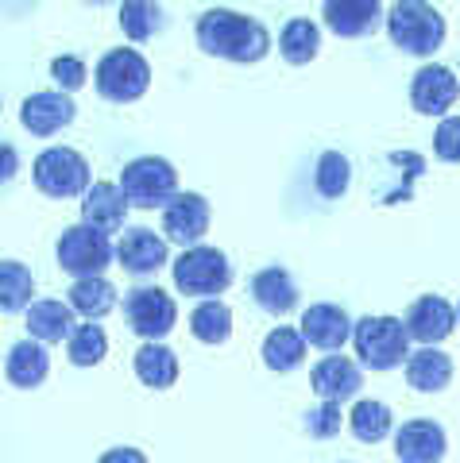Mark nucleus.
Segmentation results:
<instances>
[{"label":"nucleus","mask_w":460,"mask_h":463,"mask_svg":"<svg viewBox=\"0 0 460 463\" xmlns=\"http://www.w3.org/2000/svg\"><path fill=\"white\" fill-rule=\"evenodd\" d=\"M383 16V8L376 0H329L325 5V24L329 32L340 35V39H360L371 35L376 24Z\"/></svg>","instance_id":"obj_19"},{"label":"nucleus","mask_w":460,"mask_h":463,"mask_svg":"<svg viewBox=\"0 0 460 463\" xmlns=\"http://www.w3.org/2000/svg\"><path fill=\"white\" fill-rule=\"evenodd\" d=\"M349 178H352V166L349 158H344L340 151H325L318 158V170H313V182H318V194L337 201L344 190H349Z\"/></svg>","instance_id":"obj_33"},{"label":"nucleus","mask_w":460,"mask_h":463,"mask_svg":"<svg viewBox=\"0 0 460 463\" xmlns=\"http://www.w3.org/2000/svg\"><path fill=\"white\" fill-rule=\"evenodd\" d=\"M407 383L422 394H437L453 383V359L437 352V347H422V352H410L407 359Z\"/></svg>","instance_id":"obj_22"},{"label":"nucleus","mask_w":460,"mask_h":463,"mask_svg":"<svg viewBox=\"0 0 460 463\" xmlns=\"http://www.w3.org/2000/svg\"><path fill=\"white\" fill-rule=\"evenodd\" d=\"M395 456H398V463H441V456H445V429L437 421H426V417L398 425Z\"/></svg>","instance_id":"obj_15"},{"label":"nucleus","mask_w":460,"mask_h":463,"mask_svg":"<svg viewBox=\"0 0 460 463\" xmlns=\"http://www.w3.org/2000/svg\"><path fill=\"white\" fill-rule=\"evenodd\" d=\"M70 309L81 313L85 321H97V317L117 309V286L105 279H78L70 286Z\"/></svg>","instance_id":"obj_25"},{"label":"nucleus","mask_w":460,"mask_h":463,"mask_svg":"<svg viewBox=\"0 0 460 463\" xmlns=\"http://www.w3.org/2000/svg\"><path fill=\"white\" fill-rule=\"evenodd\" d=\"M190 332L201 344H225L233 336V309H228L221 298L201 301V306L190 313Z\"/></svg>","instance_id":"obj_28"},{"label":"nucleus","mask_w":460,"mask_h":463,"mask_svg":"<svg viewBox=\"0 0 460 463\" xmlns=\"http://www.w3.org/2000/svg\"><path fill=\"white\" fill-rule=\"evenodd\" d=\"M456 325H460V306H456Z\"/></svg>","instance_id":"obj_39"},{"label":"nucleus","mask_w":460,"mask_h":463,"mask_svg":"<svg viewBox=\"0 0 460 463\" xmlns=\"http://www.w3.org/2000/svg\"><path fill=\"white\" fill-rule=\"evenodd\" d=\"M136 374H139V383L151 386V390L175 386V379H178V355L170 352L167 344H143L136 352Z\"/></svg>","instance_id":"obj_24"},{"label":"nucleus","mask_w":460,"mask_h":463,"mask_svg":"<svg viewBox=\"0 0 460 463\" xmlns=\"http://www.w3.org/2000/svg\"><path fill=\"white\" fill-rule=\"evenodd\" d=\"M16 170H20V155H16V147H8V143H0V185L16 178Z\"/></svg>","instance_id":"obj_37"},{"label":"nucleus","mask_w":460,"mask_h":463,"mask_svg":"<svg viewBox=\"0 0 460 463\" xmlns=\"http://www.w3.org/2000/svg\"><path fill=\"white\" fill-rule=\"evenodd\" d=\"M460 93V81L449 66H422L410 81V105L418 109L422 116H445L453 109V100Z\"/></svg>","instance_id":"obj_12"},{"label":"nucleus","mask_w":460,"mask_h":463,"mask_svg":"<svg viewBox=\"0 0 460 463\" xmlns=\"http://www.w3.org/2000/svg\"><path fill=\"white\" fill-rule=\"evenodd\" d=\"M120 190L128 197V205L136 209H167L170 201H175L178 194V174L175 166L167 163V158L159 155H143L136 158V163H128L124 174H120Z\"/></svg>","instance_id":"obj_4"},{"label":"nucleus","mask_w":460,"mask_h":463,"mask_svg":"<svg viewBox=\"0 0 460 463\" xmlns=\"http://www.w3.org/2000/svg\"><path fill=\"white\" fill-rule=\"evenodd\" d=\"M349 425H352V437L360 444H379L395 425L391 405H383L376 398H360L352 405V413H349Z\"/></svg>","instance_id":"obj_26"},{"label":"nucleus","mask_w":460,"mask_h":463,"mask_svg":"<svg viewBox=\"0 0 460 463\" xmlns=\"http://www.w3.org/2000/svg\"><path fill=\"white\" fill-rule=\"evenodd\" d=\"M51 78L59 81L62 93H74V90H81V85H85V62H81V58H74V54L54 58V62H51Z\"/></svg>","instance_id":"obj_36"},{"label":"nucleus","mask_w":460,"mask_h":463,"mask_svg":"<svg viewBox=\"0 0 460 463\" xmlns=\"http://www.w3.org/2000/svg\"><path fill=\"white\" fill-rule=\"evenodd\" d=\"M124 317H128V325H132L136 336H143L148 344H159L167 332L175 328L178 306H175V298H170V294H163V289L139 286V289H128Z\"/></svg>","instance_id":"obj_9"},{"label":"nucleus","mask_w":460,"mask_h":463,"mask_svg":"<svg viewBox=\"0 0 460 463\" xmlns=\"http://www.w3.org/2000/svg\"><path fill=\"white\" fill-rule=\"evenodd\" d=\"M163 232L170 243H178L186 251L197 248L201 236L209 232V201L201 194H178L163 209Z\"/></svg>","instance_id":"obj_10"},{"label":"nucleus","mask_w":460,"mask_h":463,"mask_svg":"<svg viewBox=\"0 0 460 463\" xmlns=\"http://www.w3.org/2000/svg\"><path fill=\"white\" fill-rule=\"evenodd\" d=\"M32 270L16 259H0V309L5 313H20L27 309V301H32Z\"/></svg>","instance_id":"obj_30"},{"label":"nucleus","mask_w":460,"mask_h":463,"mask_svg":"<svg viewBox=\"0 0 460 463\" xmlns=\"http://www.w3.org/2000/svg\"><path fill=\"white\" fill-rule=\"evenodd\" d=\"M109 352V336L101 325H78L74 336L66 340V355L74 367H97Z\"/></svg>","instance_id":"obj_31"},{"label":"nucleus","mask_w":460,"mask_h":463,"mask_svg":"<svg viewBox=\"0 0 460 463\" xmlns=\"http://www.w3.org/2000/svg\"><path fill=\"white\" fill-rule=\"evenodd\" d=\"M8 383L12 386H20V390H32L39 386L43 379H47V371H51V355H47V347H43L39 340H20L16 347L8 352Z\"/></svg>","instance_id":"obj_23"},{"label":"nucleus","mask_w":460,"mask_h":463,"mask_svg":"<svg viewBox=\"0 0 460 463\" xmlns=\"http://www.w3.org/2000/svg\"><path fill=\"white\" fill-rule=\"evenodd\" d=\"M228 282H233V267H228L225 251L197 243V248L178 255V263H175V286L182 289V294L213 301L217 294H225Z\"/></svg>","instance_id":"obj_6"},{"label":"nucleus","mask_w":460,"mask_h":463,"mask_svg":"<svg viewBox=\"0 0 460 463\" xmlns=\"http://www.w3.org/2000/svg\"><path fill=\"white\" fill-rule=\"evenodd\" d=\"M310 386L321 402H344L360 390V367L349 355H325L318 367L310 371Z\"/></svg>","instance_id":"obj_17"},{"label":"nucleus","mask_w":460,"mask_h":463,"mask_svg":"<svg viewBox=\"0 0 460 463\" xmlns=\"http://www.w3.org/2000/svg\"><path fill=\"white\" fill-rule=\"evenodd\" d=\"M74 100H70L66 93L59 90H43V93H32L24 100V109H20V124L27 128L32 136H54V132H62V128L74 120Z\"/></svg>","instance_id":"obj_14"},{"label":"nucleus","mask_w":460,"mask_h":463,"mask_svg":"<svg viewBox=\"0 0 460 463\" xmlns=\"http://www.w3.org/2000/svg\"><path fill=\"white\" fill-rule=\"evenodd\" d=\"M352 344H356V355H360V364L368 371H391V367L410 359L407 325L395 321V317H364V321H356Z\"/></svg>","instance_id":"obj_2"},{"label":"nucleus","mask_w":460,"mask_h":463,"mask_svg":"<svg viewBox=\"0 0 460 463\" xmlns=\"http://www.w3.org/2000/svg\"><path fill=\"white\" fill-rule=\"evenodd\" d=\"M93 81H97V93L105 97V100L128 105V100H136V97L148 93V85H151V66H148V58H143L139 51L117 47V51H109V54L97 62Z\"/></svg>","instance_id":"obj_5"},{"label":"nucleus","mask_w":460,"mask_h":463,"mask_svg":"<svg viewBox=\"0 0 460 463\" xmlns=\"http://www.w3.org/2000/svg\"><path fill=\"white\" fill-rule=\"evenodd\" d=\"M112 259H117V248L109 243L105 232H97L90 224H74L59 236V267L66 274H74V282L101 279V270H105Z\"/></svg>","instance_id":"obj_7"},{"label":"nucleus","mask_w":460,"mask_h":463,"mask_svg":"<svg viewBox=\"0 0 460 463\" xmlns=\"http://www.w3.org/2000/svg\"><path fill=\"white\" fill-rule=\"evenodd\" d=\"M302 359H306V340H302V332L298 328H275V332H267V340H264V364L271 371H294Z\"/></svg>","instance_id":"obj_29"},{"label":"nucleus","mask_w":460,"mask_h":463,"mask_svg":"<svg viewBox=\"0 0 460 463\" xmlns=\"http://www.w3.org/2000/svg\"><path fill=\"white\" fill-rule=\"evenodd\" d=\"M117 263L128 274H155L167 263V240H159L151 228L124 232L120 243H117Z\"/></svg>","instance_id":"obj_18"},{"label":"nucleus","mask_w":460,"mask_h":463,"mask_svg":"<svg viewBox=\"0 0 460 463\" xmlns=\"http://www.w3.org/2000/svg\"><path fill=\"white\" fill-rule=\"evenodd\" d=\"M387 32H391V43L398 51L429 58L445 43V20L437 8L422 5V0H402L387 12Z\"/></svg>","instance_id":"obj_3"},{"label":"nucleus","mask_w":460,"mask_h":463,"mask_svg":"<svg viewBox=\"0 0 460 463\" xmlns=\"http://www.w3.org/2000/svg\"><path fill=\"white\" fill-rule=\"evenodd\" d=\"M197 47L228 62H260L271 51V35L252 16H240L233 8H209L197 20Z\"/></svg>","instance_id":"obj_1"},{"label":"nucleus","mask_w":460,"mask_h":463,"mask_svg":"<svg viewBox=\"0 0 460 463\" xmlns=\"http://www.w3.org/2000/svg\"><path fill=\"white\" fill-rule=\"evenodd\" d=\"M128 216V197L117 182H93L85 190V201H81V224H90L97 232H117Z\"/></svg>","instance_id":"obj_16"},{"label":"nucleus","mask_w":460,"mask_h":463,"mask_svg":"<svg viewBox=\"0 0 460 463\" xmlns=\"http://www.w3.org/2000/svg\"><path fill=\"white\" fill-rule=\"evenodd\" d=\"M302 340L321 347V352H340L344 340H352V321L340 306H329V301H318L302 313Z\"/></svg>","instance_id":"obj_13"},{"label":"nucleus","mask_w":460,"mask_h":463,"mask_svg":"<svg viewBox=\"0 0 460 463\" xmlns=\"http://www.w3.org/2000/svg\"><path fill=\"white\" fill-rule=\"evenodd\" d=\"M252 298H255V306H260L264 313L283 317V313H291L298 306V286L283 267H264L252 279Z\"/></svg>","instance_id":"obj_21"},{"label":"nucleus","mask_w":460,"mask_h":463,"mask_svg":"<svg viewBox=\"0 0 460 463\" xmlns=\"http://www.w3.org/2000/svg\"><path fill=\"white\" fill-rule=\"evenodd\" d=\"M120 27H124V35L136 43L151 39L163 27V8L143 5V0H128V5H120Z\"/></svg>","instance_id":"obj_32"},{"label":"nucleus","mask_w":460,"mask_h":463,"mask_svg":"<svg viewBox=\"0 0 460 463\" xmlns=\"http://www.w3.org/2000/svg\"><path fill=\"white\" fill-rule=\"evenodd\" d=\"M32 178L47 197H78L90 190V163L74 147H47L32 163Z\"/></svg>","instance_id":"obj_8"},{"label":"nucleus","mask_w":460,"mask_h":463,"mask_svg":"<svg viewBox=\"0 0 460 463\" xmlns=\"http://www.w3.org/2000/svg\"><path fill=\"white\" fill-rule=\"evenodd\" d=\"M340 421H344L340 405L337 402H321L318 410L306 413V432L313 440H329V437H337V432H340Z\"/></svg>","instance_id":"obj_34"},{"label":"nucleus","mask_w":460,"mask_h":463,"mask_svg":"<svg viewBox=\"0 0 460 463\" xmlns=\"http://www.w3.org/2000/svg\"><path fill=\"white\" fill-rule=\"evenodd\" d=\"M97 463H148V459H143L139 448H109Z\"/></svg>","instance_id":"obj_38"},{"label":"nucleus","mask_w":460,"mask_h":463,"mask_svg":"<svg viewBox=\"0 0 460 463\" xmlns=\"http://www.w3.org/2000/svg\"><path fill=\"white\" fill-rule=\"evenodd\" d=\"M434 151L441 163H460V116H445L434 132Z\"/></svg>","instance_id":"obj_35"},{"label":"nucleus","mask_w":460,"mask_h":463,"mask_svg":"<svg viewBox=\"0 0 460 463\" xmlns=\"http://www.w3.org/2000/svg\"><path fill=\"white\" fill-rule=\"evenodd\" d=\"M402 325H407V336H410V340H418L422 347H434V344H441V340L456 328V309H453L445 298L426 294V298H418V301H414V306L407 309Z\"/></svg>","instance_id":"obj_11"},{"label":"nucleus","mask_w":460,"mask_h":463,"mask_svg":"<svg viewBox=\"0 0 460 463\" xmlns=\"http://www.w3.org/2000/svg\"><path fill=\"white\" fill-rule=\"evenodd\" d=\"M318 47H321V35H318V24H310V20H291L279 32V54L291 66L313 62V58H318Z\"/></svg>","instance_id":"obj_27"},{"label":"nucleus","mask_w":460,"mask_h":463,"mask_svg":"<svg viewBox=\"0 0 460 463\" xmlns=\"http://www.w3.org/2000/svg\"><path fill=\"white\" fill-rule=\"evenodd\" d=\"M27 332H32V340H39V344L70 340L74 336V309L59 298L35 301V306H27Z\"/></svg>","instance_id":"obj_20"}]
</instances>
